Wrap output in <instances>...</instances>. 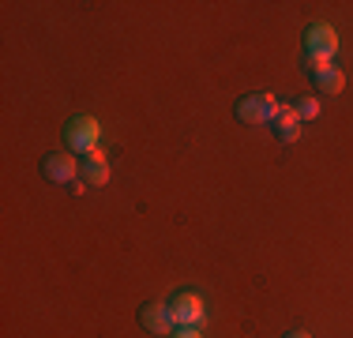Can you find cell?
I'll use <instances>...</instances> for the list:
<instances>
[{
	"label": "cell",
	"instance_id": "cell-5",
	"mask_svg": "<svg viewBox=\"0 0 353 338\" xmlns=\"http://www.w3.org/2000/svg\"><path fill=\"white\" fill-rule=\"evenodd\" d=\"M334 49H339V38H334V30L327 27V23H312V27L305 30V53H319L331 61Z\"/></svg>",
	"mask_w": 353,
	"mask_h": 338
},
{
	"label": "cell",
	"instance_id": "cell-1",
	"mask_svg": "<svg viewBox=\"0 0 353 338\" xmlns=\"http://www.w3.org/2000/svg\"><path fill=\"white\" fill-rule=\"evenodd\" d=\"M64 143H68V150L87 158L90 150H98V121L94 117H72L64 128Z\"/></svg>",
	"mask_w": 353,
	"mask_h": 338
},
{
	"label": "cell",
	"instance_id": "cell-7",
	"mask_svg": "<svg viewBox=\"0 0 353 338\" xmlns=\"http://www.w3.org/2000/svg\"><path fill=\"white\" fill-rule=\"evenodd\" d=\"M271 128H274V135H279L282 143H297L301 139V117H297V109L282 106V101H279V113H274Z\"/></svg>",
	"mask_w": 353,
	"mask_h": 338
},
{
	"label": "cell",
	"instance_id": "cell-12",
	"mask_svg": "<svg viewBox=\"0 0 353 338\" xmlns=\"http://www.w3.org/2000/svg\"><path fill=\"white\" fill-rule=\"evenodd\" d=\"M173 338H199V331H196V327H181Z\"/></svg>",
	"mask_w": 353,
	"mask_h": 338
},
{
	"label": "cell",
	"instance_id": "cell-4",
	"mask_svg": "<svg viewBox=\"0 0 353 338\" xmlns=\"http://www.w3.org/2000/svg\"><path fill=\"white\" fill-rule=\"evenodd\" d=\"M139 324H143V331H150V335H170L176 327V319H173L170 304H143Z\"/></svg>",
	"mask_w": 353,
	"mask_h": 338
},
{
	"label": "cell",
	"instance_id": "cell-11",
	"mask_svg": "<svg viewBox=\"0 0 353 338\" xmlns=\"http://www.w3.org/2000/svg\"><path fill=\"white\" fill-rule=\"evenodd\" d=\"M316 113H319V101H316V98H305V101L297 106V117H301V121H312Z\"/></svg>",
	"mask_w": 353,
	"mask_h": 338
},
{
	"label": "cell",
	"instance_id": "cell-8",
	"mask_svg": "<svg viewBox=\"0 0 353 338\" xmlns=\"http://www.w3.org/2000/svg\"><path fill=\"white\" fill-rule=\"evenodd\" d=\"M83 184H90V188H102V184L109 181V162H105V155L102 150H90L87 158H83Z\"/></svg>",
	"mask_w": 353,
	"mask_h": 338
},
{
	"label": "cell",
	"instance_id": "cell-3",
	"mask_svg": "<svg viewBox=\"0 0 353 338\" xmlns=\"http://www.w3.org/2000/svg\"><path fill=\"white\" fill-rule=\"evenodd\" d=\"M41 173H46V181H53V184H75L79 162H75L72 155H64V150H53V155L41 158Z\"/></svg>",
	"mask_w": 353,
	"mask_h": 338
},
{
	"label": "cell",
	"instance_id": "cell-2",
	"mask_svg": "<svg viewBox=\"0 0 353 338\" xmlns=\"http://www.w3.org/2000/svg\"><path fill=\"white\" fill-rule=\"evenodd\" d=\"M233 113H237L241 124H271L274 113H279V101H274L271 95H245Z\"/></svg>",
	"mask_w": 353,
	"mask_h": 338
},
{
	"label": "cell",
	"instance_id": "cell-10",
	"mask_svg": "<svg viewBox=\"0 0 353 338\" xmlns=\"http://www.w3.org/2000/svg\"><path fill=\"white\" fill-rule=\"evenodd\" d=\"M305 68L308 72H323V68H331V61H327V57H319V53H305Z\"/></svg>",
	"mask_w": 353,
	"mask_h": 338
},
{
	"label": "cell",
	"instance_id": "cell-13",
	"mask_svg": "<svg viewBox=\"0 0 353 338\" xmlns=\"http://www.w3.org/2000/svg\"><path fill=\"white\" fill-rule=\"evenodd\" d=\"M285 338H312V335H308V331H290Z\"/></svg>",
	"mask_w": 353,
	"mask_h": 338
},
{
	"label": "cell",
	"instance_id": "cell-6",
	"mask_svg": "<svg viewBox=\"0 0 353 338\" xmlns=\"http://www.w3.org/2000/svg\"><path fill=\"white\" fill-rule=\"evenodd\" d=\"M170 312H173V319L181 327H196L199 319H203V301H199L196 293H176L173 304H170Z\"/></svg>",
	"mask_w": 353,
	"mask_h": 338
},
{
	"label": "cell",
	"instance_id": "cell-9",
	"mask_svg": "<svg viewBox=\"0 0 353 338\" xmlns=\"http://www.w3.org/2000/svg\"><path fill=\"white\" fill-rule=\"evenodd\" d=\"M312 83H316L319 95H342V87H346V75H342L339 68L331 64V68H323V72H316Z\"/></svg>",
	"mask_w": 353,
	"mask_h": 338
}]
</instances>
